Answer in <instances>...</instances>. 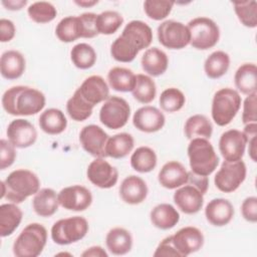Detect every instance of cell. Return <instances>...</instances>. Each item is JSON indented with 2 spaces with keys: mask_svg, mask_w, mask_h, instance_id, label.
Listing matches in <instances>:
<instances>
[{
  "mask_svg": "<svg viewBox=\"0 0 257 257\" xmlns=\"http://www.w3.org/2000/svg\"><path fill=\"white\" fill-rule=\"evenodd\" d=\"M157 155L150 147L138 148L131 157L132 168L139 173H150L157 166Z\"/></svg>",
  "mask_w": 257,
  "mask_h": 257,
  "instance_id": "74e56055",
  "label": "cell"
},
{
  "mask_svg": "<svg viewBox=\"0 0 257 257\" xmlns=\"http://www.w3.org/2000/svg\"><path fill=\"white\" fill-rule=\"evenodd\" d=\"M74 3L80 7H84V8H88V7H92L93 5L97 4L98 1L94 0V1H74Z\"/></svg>",
  "mask_w": 257,
  "mask_h": 257,
  "instance_id": "6f0895ef",
  "label": "cell"
},
{
  "mask_svg": "<svg viewBox=\"0 0 257 257\" xmlns=\"http://www.w3.org/2000/svg\"><path fill=\"white\" fill-rule=\"evenodd\" d=\"M149 193L146 182L138 176L131 175L123 179L119 186V196L121 200L130 205L143 203Z\"/></svg>",
  "mask_w": 257,
  "mask_h": 257,
  "instance_id": "603a6c76",
  "label": "cell"
},
{
  "mask_svg": "<svg viewBox=\"0 0 257 257\" xmlns=\"http://www.w3.org/2000/svg\"><path fill=\"white\" fill-rule=\"evenodd\" d=\"M76 90L93 107L109 97L108 85L100 75L88 76Z\"/></svg>",
  "mask_w": 257,
  "mask_h": 257,
  "instance_id": "ffe728a7",
  "label": "cell"
},
{
  "mask_svg": "<svg viewBox=\"0 0 257 257\" xmlns=\"http://www.w3.org/2000/svg\"><path fill=\"white\" fill-rule=\"evenodd\" d=\"M96 16L97 14L92 12H86L79 15L83 28L82 38H93L98 35L96 29Z\"/></svg>",
  "mask_w": 257,
  "mask_h": 257,
  "instance_id": "c3c4849f",
  "label": "cell"
},
{
  "mask_svg": "<svg viewBox=\"0 0 257 257\" xmlns=\"http://www.w3.org/2000/svg\"><path fill=\"white\" fill-rule=\"evenodd\" d=\"M40 188V181L35 173L26 169H18L11 172L1 182V199L11 203L20 204L28 197L35 195Z\"/></svg>",
  "mask_w": 257,
  "mask_h": 257,
  "instance_id": "3957f363",
  "label": "cell"
},
{
  "mask_svg": "<svg viewBox=\"0 0 257 257\" xmlns=\"http://www.w3.org/2000/svg\"><path fill=\"white\" fill-rule=\"evenodd\" d=\"M159 102L163 110L167 112H176L184 106L186 97L179 88L169 87L162 91Z\"/></svg>",
  "mask_w": 257,
  "mask_h": 257,
  "instance_id": "ee69618b",
  "label": "cell"
},
{
  "mask_svg": "<svg viewBox=\"0 0 257 257\" xmlns=\"http://www.w3.org/2000/svg\"><path fill=\"white\" fill-rule=\"evenodd\" d=\"M70 59L75 67L88 69L95 64L96 52L94 48L87 43H77L70 50Z\"/></svg>",
  "mask_w": 257,
  "mask_h": 257,
  "instance_id": "f35d334b",
  "label": "cell"
},
{
  "mask_svg": "<svg viewBox=\"0 0 257 257\" xmlns=\"http://www.w3.org/2000/svg\"><path fill=\"white\" fill-rule=\"evenodd\" d=\"M184 133L188 140L195 138L209 140L212 137L213 125L209 118L204 114H194L186 120Z\"/></svg>",
  "mask_w": 257,
  "mask_h": 257,
  "instance_id": "836d02e7",
  "label": "cell"
},
{
  "mask_svg": "<svg viewBox=\"0 0 257 257\" xmlns=\"http://www.w3.org/2000/svg\"><path fill=\"white\" fill-rule=\"evenodd\" d=\"M230 67V56L222 50L212 52L204 63V71L211 79H217L225 75Z\"/></svg>",
  "mask_w": 257,
  "mask_h": 257,
  "instance_id": "d590c367",
  "label": "cell"
},
{
  "mask_svg": "<svg viewBox=\"0 0 257 257\" xmlns=\"http://www.w3.org/2000/svg\"><path fill=\"white\" fill-rule=\"evenodd\" d=\"M172 241L180 257H186L199 251L204 245V235L201 230L193 226H187L174 235Z\"/></svg>",
  "mask_w": 257,
  "mask_h": 257,
  "instance_id": "2e32d148",
  "label": "cell"
},
{
  "mask_svg": "<svg viewBox=\"0 0 257 257\" xmlns=\"http://www.w3.org/2000/svg\"><path fill=\"white\" fill-rule=\"evenodd\" d=\"M23 213L15 203H6L0 206V235H11L20 225Z\"/></svg>",
  "mask_w": 257,
  "mask_h": 257,
  "instance_id": "4dcf8cb0",
  "label": "cell"
},
{
  "mask_svg": "<svg viewBox=\"0 0 257 257\" xmlns=\"http://www.w3.org/2000/svg\"><path fill=\"white\" fill-rule=\"evenodd\" d=\"M177 207L185 214L198 213L204 205V194L194 185L187 183L176 190L173 196Z\"/></svg>",
  "mask_w": 257,
  "mask_h": 257,
  "instance_id": "ac0fdd59",
  "label": "cell"
},
{
  "mask_svg": "<svg viewBox=\"0 0 257 257\" xmlns=\"http://www.w3.org/2000/svg\"><path fill=\"white\" fill-rule=\"evenodd\" d=\"M190 31V44L199 50L214 47L220 39V29L215 21L208 17H197L187 25Z\"/></svg>",
  "mask_w": 257,
  "mask_h": 257,
  "instance_id": "ba28073f",
  "label": "cell"
},
{
  "mask_svg": "<svg viewBox=\"0 0 257 257\" xmlns=\"http://www.w3.org/2000/svg\"><path fill=\"white\" fill-rule=\"evenodd\" d=\"M256 96L257 92L247 95L243 102V112H242V122L244 124L256 122L257 112H256Z\"/></svg>",
  "mask_w": 257,
  "mask_h": 257,
  "instance_id": "7dc6e473",
  "label": "cell"
},
{
  "mask_svg": "<svg viewBox=\"0 0 257 257\" xmlns=\"http://www.w3.org/2000/svg\"><path fill=\"white\" fill-rule=\"evenodd\" d=\"M8 141L18 149H26L35 144L37 140V131L35 126L23 118L12 120L6 131Z\"/></svg>",
  "mask_w": 257,
  "mask_h": 257,
  "instance_id": "e0dca14e",
  "label": "cell"
},
{
  "mask_svg": "<svg viewBox=\"0 0 257 257\" xmlns=\"http://www.w3.org/2000/svg\"><path fill=\"white\" fill-rule=\"evenodd\" d=\"M243 134L247 139V144L249 146L248 153L253 162H256V134H257V123L251 122L244 126Z\"/></svg>",
  "mask_w": 257,
  "mask_h": 257,
  "instance_id": "f907efd6",
  "label": "cell"
},
{
  "mask_svg": "<svg viewBox=\"0 0 257 257\" xmlns=\"http://www.w3.org/2000/svg\"><path fill=\"white\" fill-rule=\"evenodd\" d=\"M107 80L109 86L113 90L119 92H128L132 91L135 86L136 74L128 68L115 66L109 69L107 73Z\"/></svg>",
  "mask_w": 257,
  "mask_h": 257,
  "instance_id": "e575fe53",
  "label": "cell"
},
{
  "mask_svg": "<svg viewBox=\"0 0 257 257\" xmlns=\"http://www.w3.org/2000/svg\"><path fill=\"white\" fill-rule=\"evenodd\" d=\"M47 242V230L39 223L28 224L13 243V254L16 257H37Z\"/></svg>",
  "mask_w": 257,
  "mask_h": 257,
  "instance_id": "5b68a950",
  "label": "cell"
},
{
  "mask_svg": "<svg viewBox=\"0 0 257 257\" xmlns=\"http://www.w3.org/2000/svg\"><path fill=\"white\" fill-rule=\"evenodd\" d=\"M27 4L26 0H11V1H2V5H4L6 7V9L8 10H12V11H16V10H20L22 9L25 5Z\"/></svg>",
  "mask_w": 257,
  "mask_h": 257,
  "instance_id": "9f6ffc18",
  "label": "cell"
},
{
  "mask_svg": "<svg viewBox=\"0 0 257 257\" xmlns=\"http://www.w3.org/2000/svg\"><path fill=\"white\" fill-rule=\"evenodd\" d=\"M82 257H107L108 254L100 246H92L81 253Z\"/></svg>",
  "mask_w": 257,
  "mask_h": 257,
  "instance_id": "11a10c76",
  "label": "cell"
},
{
  "mask_svg": "<svg viewBox=\"0 0 257 257\" xmlns=\"http://www.w3.org/2000/svg\"><path fill=\"white\" fill-rule=\"evenodd\" d=\"M150 219L156 228L161 230H169L178 224L180 221V214L173 205L162 203L152 209Z\"/></svg>",
  "mask_w": 257,
  "mask_h": 257,
  "instance_id": "83f0119b",
  "label": "cell"
},
{
  "mask_svg": "<svg viewBox=\"0 0 257 257\" xmlns=\"http://www.w3.org/2000/svg\"><path fill=\"white\" fill-rule=\"evenodd\" d=\"M166 122L164 113L156 106L146 105L136 110L133 123L136 128L143 133H156L161 131Z\"/></svg>",
  "mask_w": 257,
  "mask_h": 257,
  "instance_id": "d6986e66",
  "label": "cell"
},
{
  "mask_svg": "<svg viewBox=\"0 0 257 257\" xmlns=\"http://www.w3.org/2000/svg\"><path fill=\"white\" fill-rule=\"evenodd\" d=\"M152 28L144 21L133 20L124 26L121 34L112 42L110 55L118 62H132L141 50L152 44Z\"/></svg>",
  "mask_w": 257,
  "mask_h": 257,
  "instance_id": "6da1fadb",
  "label": "cell"
},
{
  "mask_svg": "<svg viewBox=\"0 0 257 257\" xmlns=\"http://www.w3.org/2000/svg\"><path fill=\"white\" fill-rule=\"evenodd\" d=\"M234 207L230 201L223 198L211 200L205 208L207 221L216 227H222L231 222L234 217Z\"/></svg>",
  "mask_w": 257,
  "mask_h": 257,
  "instance_id": "7402d4cb",
  "label": "cell"
},
{
  "mask_svg": "<svg viewBox=\"0 0 257 257\" xmlns=\"http://www.w3.org/2000/svg\"><path fill=\"white\" fill-rule=\"evenodd\" d=\"M107 250L113 255H125L133 247V236L124 228L115 227L110 229L105 236Z\"/></svg>",
  "mask_w": 257,
  "mask_h": 257,
  "instance_id": "4316f807",
  "label": "cell"
},
{
  "mask_svg": "<svg viewBox=\"0 0 257 257\" xmlns=\"http://www.w3.org/2000/svg\"><path fill=\"white\" fill-rule=\"evenodd\" d=\"M233 6L241 24L248 28L257 26V3L255 0L233 2Z\"/></svg>",
  "mask_w": 257,
  "mask_h": 257,
  "instance_id": "7bdbcfd3",
  "label": "cell"
},
{
  "mask_svg": "<svg viewBox=\"0 0 257 257\" xmlns=\"http://www.w3.org/2000/svg\"><path fill=\"white\" fill-rule=\"evenodd\" d=\"M55 34L61 42H73L83 36V28L79 16L62 18L55 28Z\"/></svg>",
  "mask_w": 257,
  "mask_h": 257,
  "instance_id": "d6a6232c",
  "label": "cell"
},
{
  "mask_svg": "<svg viewBox=\"0 0 257 257\" xmlns=\"http://www.w3.org/2000/svg\"><path fill=\"white\" fill-rule=\"evenodd\" d=\"M58 207V194L50 188H43L39 190L32 200V208L40 217H51L57 212Z\"/></svg>",
  "mask_w": 257,
  "mask_h": 257,
  "instance_id": "484cf974",
  "label": "cell"
},
{
  "mask_svg": "<svg viewBox=\"0 0 257 257\" xmlns=\"http://www.w3.org/2000/svg\"><path fill=\"white\" fill-rule=\"evenodd\" d=\"M159 42L169 49H183L190 44V31L187 25L175 20L162 22L157 29Z\"/></svg>",
  "mask_w": 257,
  "mask_h": 257,
  "instance_id": "8fae6325",
  "label": "cell"
},
{
  "mask_svg": "<svg viewBox=\"0 0 257 257\" xmlns=\"http://www.w3.org/2000/svg\"><path fill=\"white\" fill-rule=\"evenodd\" d=\"M131 116V106L127 101L119 96H109L99 110L100 122L110 130L123 127Z\"/></svg>",
  "mask_w": 257,
  "mask_h": 257,
  "instance_id": "9c48e42d",
  "label": "cell"
},
{
  "mask_svg": "<svg viewBox=\"0 0 257 257\" xmlns=\"http://www.w3.org/2000/svg\"><path fill=\"white\" fill-rule=\"evenodd\" d=\"M88 222L81 216H73L56 221L51 227V239L58 245H69L85 237Z\"/></svg>",
  "mask_w": 257,
  "mask_h": 257,
  "instance_id": "52a82bcc",
  "label": "cell"
},
{
  "mask_svg": "<svg viewBox=\"0 0 257 257\" xmlns=\"http://www.w3.org/2000/svg\"><path fill=\"white\" fill-rule=\"evenodd\" d=\"M16 159L15 147L4 139L0 141V170H5L13 165Z\"/></svg>",
  "mask_w": 257,
  "mask_h": 257,
  "instance_id": "bcb514c9",
  "label": "cell"
},
{
  "mask_svg": "<svg viewBox=\"0 0 257 257\" xmlns=\"http://www.w3.org/2000/svg\"><path fill=\"white\" fill-rule=\"evenodd\" d=\"M194 186H196L204 195L206 194L208 187H209V179L208 177L205 176H199L194 174L193 172H189V177H188V182Z\"/></svg>",
  "mask_w": 257,
  "mask_h": 257,
  "instance_id": "db71d44e",
  "label": "cell"
},
{
  "mask_svg": "<svg viewBox=\"0 0 257 257\" xmlns=\"http://www.w3.org/2000/svg\"><path fill=\"white\" fill-rule=\"evenodd\" d=\"M174 4L175 2L168 0H147L144 2V10L150 19L159 21L171 13Z\"/></svg>",
  "mask_w": 257,
  "mask_h": 257,
  "instance_id": "f6af8a7d",
  "label": "cell"
},
{
  "mask_svg": "<svg viewBox=\"0 0 257 257\" xmlns=\"http://www.w3.org/2000/svg\"><path fill=\"white\" fill-rule=\"evenodd\" d=\"M241 214L246 221L250 223L257 222V198L255 196L248 197L242 202Z\"/></svg>",
  "mask_w": 257,
  "mask_h": 257,
  "instance_id": "681fc988",
  "label": "cell"
},
{
  "mask_svg": "<svg viewBox=\"0 0 257 257\" xmlns=\"http://www.w3.org/2000/svg\"><path fill=\"white\" fill-rule=\"evenodd\" d=\"M188 157L191 172L199 176H210L219 165L213 145L207 139H192L188 146Z\"/></svg>",
  "mask_w": 257,
  "mask_h": 257,
  "instance_id": "277c9868",
  "label": "cell"
},
{
  "mask_svg": "<svg viewBox=\"0 0 257 257\" xmlns=\"http://www.w3.org/2000/svg\"><path fill=\"white\" fill-rule=\"evenodd\" d=\"M141 64L143 70L150 76L157 77L164 74L169 65V58L165 51L158 47H152L145 51Z\"/></svg>",
  "mask_w": 257,
  "mask_h": 257,
  "instance_id": "d4e9b609",
  "label": "cell"
},
{
  "mask_svg": "<svg viewBox=\"0 0 257 257\" xmlns=\"http://www.w3.org/2000/svg\"><path fill=\"white\" fill-rule=\"evenodd\" d=\"M29 18L35 23L44 24L51 22L57 15V10L53 4L46 1H37L27 8Z\"/></svg>",
  "mask_w": 257,
  "mask_h": 257,
  "instance_id": "b9f144b4",
  "label": "cell"
},
{
  "mask_svg": "<svg viewBox=\"0 0 257 257\" xmlns=\"http://www.w3.org/2000/svg\"><path fill=\"white\" fill-rule=\"evenodd\" d=\"M188 177L189 172L180 162L170 161L160 170L158 181L162 187L174 190L187 184Z\"/></svg>",
  "mask_w": 257,
  "mask_h": 257,
  "instance_id": "44dd1931",
  "label": "cell"
},
{
  "mask_svg": "<svg viewBox=\"0 0 257 257\" xmlns=\"http://www.w3.org/2000/svg\"><path fill=\"white\" fill-rule=\"evenodd\" d=\"M123 23L121 14L116 11L106 10L96 16V29L98 34L111 35L115 33Z\"/></svg>",
  "mask_w": 257,
  "mask_h": 257,
  "instance_id": "60d3db41",
  "label": "cell"
},
{
  "mask_svg": "<svg viewBox=\"0 0 257 257\" xmlns=\"http://www.w3.org/2000/svg\"><path fill=\"white\" fill-rule=\"evenodd\" d=\"M235 86L241 93L249 95L257 92V67L255 63H243L234 75Z\"/></svg>",
  "mask_w": 257,
  "mask_h": 257,
  "instance_id": "f1b7e54d",
  "label": "cell"
},
{
  "mask_svg": "<svg viewBox=\"0 0 257 257\" xmlns=\"http://www.w3.org/2000/svg\"><path fill=\"white\" fill-rule=\"evenodd\" d=\"M39 126L47 135H59L67 126V119L62 110L58 108H47L39 116Z\"/></svg>",
  "mask_w": 257,
  "mask_h": 257,
  "instance_id": "f546056e",
  "label": "cell"
},
{
  "mask_svg": "<svg viewBox=\"0 0 257 257\" xmlns=\"http://www.w3.org/2000/svg\"><path fill=\"white\" fill-rule=\"evenodd\" d=\"M134 147L133 136L127 133H119L108 138L105 145V155L112 159H122L133 151Z\"/></svg>",
  "mask_w": 257,
  "mask_h": 257,
  "instance_id": "1f68e13d",
  "label": "cell"
},
{
  "mask_svg": "<svg viewBox=\"0 0 257 257\" xmlns=\"http://www.w3.org/2000/svg\"><path fill=\"white\" fill-rule=\"evenodd\" d=\"M241 96L236 89L224 87L217 90L213 96L211 114L219 126L229 124L241 107Z\"/></svg>",
  "mask_w": 257,
  "mask_h": 257,
  "instance_id": "8992f818",
  "label": "cell"
},
{
  "mask_svg": "<svg viewBox=\"0 0 257 257\" xmlns=\"http://www.w3.org/2000/svg\"><path fill=\"white\" fill-rule=\"evenodd\" d=\"M132 93L137 101L144 104L150 103L157 94L156 83L151 76L139 73L136 75V82Z\"/></svg>",
  "mask_w": 257,
  "mask_h": 257,
  "instance_id": "8d00e7d4",
  "label": "cell"
},
{
  "mask_svg": "<svg viewBox=\"0 0 257 257\" xmlns=\"http://www.w3.org/2000/svg\"><path fill=\"white\" fill-rule=\"evenodd\" d=\"M1 101L8 114L33 115L44 108L46 98L43 92L34 87L16 85L3 93Z\"/></svg>",
  "mask_w": 257,
  "mask_h": 257,
  "instance_id": "7a4b0ae2",
  "label": "cell"
},
{
  "mask_svg": "<svg viewBox=\"0 0 257 257\" xmlns=\"http://www.w3.org/2000/svg\"><path fill=\"white\" fill-rule=\"evenodd\" d=\"M26 60L23 54L17 50H7L2 53L0 58L1 75L9 80L17 79L25 71Z\"/></svg>",
  "mask_w": 257,
  "mask_h": 257,
  "instance_id": "cb8c5ba5",
  "label": "cell"
},
{
  "mask_svg": "<svg viewBox=\"0 0 257 257\" xmlns=\"http://www.w3.org/2000/svg\"><path fill=\"white\" fill-rule=\"evenodd\" d=\"M87 179L91 184L100 189L113 187L118 180V172L103 158H95L87 167Z\"/></svg>",
  "mask_w": 257,
  "mask_h": 257,
  "instance_id": "7c38bea8",
  "label": "cell"
},
{
  "mask_svg": "<svg viewBox=\"0 0 257 257\" xmlns=\"http://www.w3.org/2000/svg\"><path fill=\"white\" fill-rule=\"evenodd\" d=\"M93 106L86 102L77 90L66 102V111L68 115L75 121H83L92 114Z\"/></svg>",
  "mask_w": 257,
  "mask_h": 257,
  "instance_id": "ab89813d",
  "label": "cell"
},
{
  "mask_svg": "<svg viewBox=\"0 0 257 257\" xmlns=\"http://www.w3.org/2000/svg\"><path fill=\"white\" fill-rule=\"evenodd\" d=\"M154 256L158 257V256H179L178 251L176 250L173 241H172V236H168L165 239H163L158 247L156 248V251L154 252Z\"/></svg>",
  "mask_w": 257,
  "mask_h": 257,
  "instance_id": "816d5d0a",
  "label": "cell"
},
{
  "mask_svg": "<svg viewBox=\"0 0 257 257\" xmlns=\"http://www.w3.org/2000/svg\"><path fill=\"white\" fill-rule=\"evenodd\" d=\"M246 175L247 168L242 160L236 162L224 161L215 175L214 184L219 191L232 193L245 181Z\"/></svg>",
  "mask_w": 257,
  "mask_h": 257,
  "instance_id": "30bf717a",
  "label": "cell"
},
{
  "mask_svg": "<svg viewBox=\"0 0 257 257\" xmlns=\"http://www.w3.org/2000/svg\"><path fill=\"white\" fill-rule=\"evenodd\" d=\"M59 205L69 211L81 212L91 205L92 195L90 191L80 185L65 187L58 193Z\"/></svg>",
  "mask_w": 257,
  "mask_h": 257,
  "instance_id": "9a60e30c",
  "label": "cell"
},
{
  "mask_svg": "<svg viewBox=\"0 0 257 257\" xmlns=\"http://www.w3.org/2000/svg\"><path fill=\"white\" fill-rule=\"evenodd\" d=\"M247 145V139L243 132L229 130L224 132L219 140V151L227 162L242 160Z\"/></svg>",
  "mask_w": 257,
  "mask_h": 257,
  "instance_id": "4fadbf2b",
  "label": "cell"
},
{
  "mask_svg": "<svg viewBox=\"0 0 257 257\" xmlns=\"http://www.w3.org/2000/svg\"><path fill=\"white\" fill-rule=\"evenodd\" d=\"M108 135L96 124H88L81 128L79 133V142L82 149L95 158H104L105 145Z\"/></svg>",
  "mask_w": 257,
  "mask_h": 257,
  "instance_id": "5bb4252c",
  "label": "cell"
},
{
  "mask_svg": "<svg viewBox=\"0 0 257 257\" xmlns=\"http://www.w3.org/2000/svg\"><path fill=\"white\" fill-rule=\"evenodd\" d=\"M16 28L14 23L6 18L0 19V41L1 42H9L15 36Z\"/></svg>",
  "mask_w": 257,
  "mask_h": 257,
  "instance_id": "f5cc1de1",
  "label": "cell"
}]
</instances>
